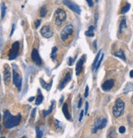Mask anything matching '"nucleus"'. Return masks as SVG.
<instances>
[{
  "mask_svg": "<svg viewBox=\"0 0 133 138\" xmlns=\"http://www.w3.org/2000/svg\"><path fill=\"white\" fill-rule=\"evenodd\" d=\"M21 115L20 114H17V116H12L8 110H6L4 112L3 123L4 127L6 128H8V129H10V128H12L16 126H17L21 123Z\"/></svg>",
  "mask_w": 133,
  "mask_h": 138,
  "instance_id": "nucleus-1",
  "label": "nucleus"
},
{
  "mask_svg": "<svg viewBox=\"0 0 133 138\" xmlns=\"http://www.w3.org/2000/svg\"><path fill=\"white\" fill-rule=\"evenodd\" d=\"M125 108V104L123 100L120 98L117 99L114 103L113 108V114L115 117H119L121 115H123Z\"/></svg>",
  "mask_w": 133,
  "mask_h": 138,
  "instance_id": "nucleus-2",
  "label": "nucleus"
},
{
  "mask_svg": "<svg viewBox=\"0 0 133 138\" xmlns=\"http://www.w3.org/2000/svg\"><path fill=\"white\" fill-rule=\"evenodd\" d=\"M17 67L15 64H12V81H13V84L16 86L18 88L19 90H21V84H22V80L21 77L20 76L18 71H17Z\"/></svg>",
  "mask_w": 133,
  "mask_h": 138,
  "instance_id": "nucleus-3",
  "label": "nucleus"
},
{
  "mask_svg": "<svg viewBox=\"0 0 133 138\" xmlns=\"http://www.w3.org/2000/svg\"><path fill=\"white\" fill-rule=\"evenodd\" d=\"M67 14L64 10L61 8L57 9L55 12V25L57 26H60L62 24V22L66 21Z\"/></svg>",
  "mask_w": 133,
  "mask_h": 138,
  "instance_id": "nucleus-4",
  "label": "nucleus"
},
{
  "mask_svg": "<svg viewBox=\"0 0 133 138\" xmlns=\"http://www.w3.org/2000/svg\"><path fill=\"white\" fill-rule=\"evenodd\" d=\"M73 32V26L72 24L67 25L66 26L62 29V31L60 33V38L62 41H66V40L70 37V35Z\"/></svg>",
  "mask_w": 133,
  "mask_h": 138,
  "instance_id": "nucleus-5",
  "label": "nucleus"
},
{
  "mask_svg": "<svg viewBox=\"0 0 133 138\" xmlns=\"http://www.w3.org/2000/svg\"><path fill=\"white\" fill-rule=\"evenodd\" d=\"M106 125H107V119L105 117H100V118H98L94 124L92 133H96L98 132V130L104 128Z\"/></svg>",
  "mask_w": 133,
  "mask_h": 138,
  "instance_id": "nucleus-6",
  "label": "nucleus"
},
{
  "mask_svg": "<svg viewBox=\"0 0 133 138\" xmlns=\"http://www.w3.org/2000/svg\"><path fill=\"white\" fill-rule=\"evenodd\" d=\"M19 52V42L16 41L12 44V46L11 48L9 53H8V59L9 60H14L18 55Z\"/></svg>",
  "mask_w": 133,
  "mask_h": 138,
  "instance_id": "nucleus-7",
  "label": "nucleus"
},
{
  "mask_svg": "<svg viewBox=\"0 0 133 138\" xmlns=\"http://www.w3.org/2000/svg\"><path fill=\"white\" fill-rule=\"evenodd\" d=\"M63 3L67 7V8H69L71 10H72L73 12H76L77 14H80L81 12H82L80 7H79L76 3H74L73 2H71V1H69V0H63Z\"/></svg>",
  "mask_w": 133,
  "mask_h": 138,
  "instance_id": "nucleus-8",
  "label": "nucleus"
},
{
  "mask_svg": "<svg viewBox=\"0 0 133 138\" xmlns=\"http://www.w3.org/2000/svg\"><path fill=\"white\" fill-rule=\"evenodd\" d=\"M31 58H32L33 62L35 63L38 66H41L42 65V59L40 56L39 51L36 49H34L31 53Z\"/></svg>",
  "mask_w": 133,
  "mask_h": 138,
  "instance_id": "nucleus-9",
  "label": "nucleus"
},
{
  "mask_svg": "<svg viewBox=\"0 0 133 138\" xmlns=\"http://www.w3.org/2000/svg\"><path fill=\"white\" fill-rule=\"evenodd\" d=\"M71 79H72V72H67L66 73V75H65V76H64L63 80L61 81L59 85H58V89H59L60 90H62L65 86H66V85L67 84V83L71 81Z\"/></svg>",
  "mask_w": 133,
  "mask_h": 138,
  "instance_id": "nucleus-10",
  "label": "nucleus"
},
{
  "mask_svg": "<svg viewBox=\"0 0 133 138\" xmlns=\"http://www.w3.org/2000/svg\"><path fill=\"white\" fill-rule=\"evenodd\" d=\"M40 33L44 36V38H50L53 36V31H52L50 26H44L42 27V29L40 30Z\"/></svg>",
  "mask_w": 133,
  "mask_h": 138,
  "instance_id": "nucleus-11",
  "label": "nucleus"
},
{
  "mask_svg": "<svg viewBox=\"0 0 133 138\" xmlns=\"http://www.w3.org/2000/svg\"><path fill=\"white\" fill-rule=\"evenodd\" d=\"M85 59V55H83L82 57L78 60V62L76 63V76H79L81 74V72H82Z\"/></svg>",
  "mask_w": 133,
  "mask_h": 138,
  "instance_id": "nucleus-12",
  "label": "nucleus"
},
{
  "mask_svg": "<svg viewBox=\"0 0 133 138\" xmlns=\"http://www.w3.org/2000/svg\"><path fill=\"white\" fill-rule=\"evenodd\" d=\"M113 85H114V80L110 79V80L104 81L102 84V86L101 87H102V90H104V91H109L113 87Z\"/></svg>",
  "mask_w": 133,
  "mask_h": 138,
  "instance_id": "nucleus-13",
  "label": "nucleus"
},
{
  "mask_svg": "<svg viewBox=\"0 0 133 138\" xmlns=\"http://www.w3.org/2000/svg\"><path fill=\"white\" fill-rule=\"evenodd\" d=\"M3 80H4L5 84L7 85L9 83V81L11 80V72L7 66L5 67V68H4V72H3Z\"/></svg>",
  "mask_w": 133,
  "mask_h": 138,
  "instance_id": "nucleus-14",
  "label": "nucleus"
},
{
  "mask_svg": "<svg viewBox=\"0 0 133 138\" xmlns=\"http://www.w3.org/2000/svg\"><path fill=\"white\" fill-rule=\"evenodd\" d=\"M40 85H42V87L44 88V89H45L46 90H48V91L50 90L52 85H53V79H52L49 83H46L45 81H44V80H43V78H40Z\"/></svg>",
  "mask_w": 133,
  "mask_h": 138,
  "instance_id": "nucleus-15",
  "label": "nucleus"
},
{
  "mask_svg": "<svg viewBox=\"0 0 133 138\" xmlns=\"http://www.w3.org/2000/svg\"><path fill=\"white\" fill-rule=\"evenodd\" d=\"M62 113H63V115L65 116V117L67 119V120H70L71 119V115L69 114V110H68V105L67 104H64L63 106H62Z\"/></svg>",
  "mask_w": 133,
  "mask_h": 138,
  "instance_id": "nucleus-16",
  "label": "nucleus"
},
{
  "mask_svg": "<svg viewBox=\"0 0 133 138\" xmlns=\"http://www.w3.org/2000/svg\"><path fill=\"white\" fill-rule=\"evenodd\" d=\"M131 91H133V83H127L126 85V86L124 87V90H123V93L124 94H127L128 92H131Z\"/></svg>",
  "mask_w": 133,
  "mask_h": 138,
  "instance_id": "nucleus-17",
  "label": "nucleus"
},
{
  "mask_svg": "<svg viewBox=\"0 0 133 138\" xmlns=\"http://www.w3.org/2000/svg\"><path fill=\"white\" fill-rule=\"evenodd\" d=\"M53 107H54V100L52 101L50 107L49 108V109H48V110H44V111H43V114H44V117L48 116V115H49V114H50V113H51L52 111H53Z\"/></svg>",
  "mask_w": 133,
  "mask_h": 138,
  "instance_id": "nucleus-18",
  "label": "nucleus"
},
{
  "mask_svg": "<svg viewBox=\"0 0 133 138\" xmlns=\"http://www.w3.org/2000/svg\"><path fill=\"white\" fill-rule=\"evenodd\" d=\"M38 93H39V95H38V96H37L36 100H35V105H40V104L42 103L43 99H44V96H42V94H41V91H40V90H38Z\"/></svg>",
  "mask_w": 133,
  "mask_h": 138,
  "instance_id": "nucleus-19",
  "label": "nucleus"
},
{
  "mask_svg": "<svg viewBox=\"0 0 133 138\" xmlns=\"http://www.w3.org/2000/svg\"><path fill=\"white\" fill-rule=\"evenodd\" d=\"M114 55L116 56V57H118V58H120L121 59H123V60H124V61L126 60L125 54H124L123 51L122 50V49H118V50L117 51V52H115V53H114Z\"/></svg>",
  "mask_w": 133,
  "mask_h": 138,
  "instance_id": "nucleus-20",
  "label": "nucleus"
},
{
  "mask_svg": "<svg viewBox=\"0 0 133 138\" xmlns=\"http://www.w3.org/2000/svg\"><path fill=\"white\" fill-rule=\"evenodd\" d=\"M126 27H127V24H126V19L125 18H123V20H122L121 23H120V26H119V32L122 33L123 32V31L124 29H126Z\"/></svg>",
  "mask_w": 133,
  "mask_h": 138,
  "instance_id": "nucleus-21",
  "label": "nucleus"
},
{
  "mask_svg": "<svg viewBox=\"0 0 133 138\" xmlns=\"http://www.w3.org/2000/svg\"><path fill=\"white\" fill-rule=\"evenodd\" d=\"M103 53H101V55H100V58H99V60H98V62L96 63V64H95V66H94V67L92 70H93V72L95 71L96 69H98L99 68V67L100 66V64H101V63H102V61H103Z\"/></svg>",
  "mask_w": 133,
  "mask_h": 138,
  "instance_id": "nucleus-22",
  "label": "nucleus"
},
{
  "mask_svg": "<svg viewBox=\"0 0 133 138\" xmlns=\"http://www.w3.org/2000/svg\"><path fill=\"white\" fill-rule=\"evenodd\" d=\"M57 51H58V48L57 47H53V49H52V52H51V58L53 61L55 60L56 58V56H57Z\"/></svg>",
  "mask_w": 133,
  "mask_h": 138,
  "instance_id": "nucleus-23",
  "label": "nucleus"
},
{
  "mask_svg": "<svg viewBox=\"0 0 133 138\" xmlns=\"http://www.w3.org/2000/svg\"><path fill=\"white\" fill-rule=\"evenodd\" d=\"M5 13H6V6L4 3H1V19H3L5 17Z\"/></svg>",
  "mask_w": 133,
  "mask_h": 138,
  "instance_id": "nucleus-24",
  "label": "nucleus"
},
{
  "mask_svg": "<svg viewBox=\"0 0 133 138\" xmlns=\"http://www.w3.org/2000/svg\"><path fill=\"white\" fill-rule=\"evenodd\" d=\"M130 8H131V4H130V3H127V4H126V5L123 8V9H122L121 13H122V14H125V13H127L128 11H129Z\"/></svg>",
  "mask_w": 133,
  "mask_h": 138,
  "instance_id": "nucleus-25",
  "label": "nucleus"
},
{
  "mask_svg": "<svg viewBox=\"0 0 133 138\" xmlns=\"http://www.w3.org/2000/svg\"><path fill=\"white\" fill-rule=\"evenodd\" d=\"M101 53H102V50H100L99 51V53H97V55H96V57H95V58H94V63H93V65H92V69L94 68V66H95V64H96V63L98 62V60H99V58H100V55H101Z\"/></svg>",
  "mask_w": 133,
  "mask_h": 138,
  "instance_id": "nucleus-26",
  "label": "nucleus"
},
{
  "mask_svg": "<svg viewBox=\"0 0 133 138\" xmlns=\"http://www.w3.org/2000/svg\"><path fill=\"white\" fill-rule=\"evenodd\" d=\"M47 14V8L45 6L42 7L41 9H40V17H44Z\"/></svg>",
  "mask_w": 133,
  "mask_h": 138,
  "instance_id": "nucleus-27",
  "label": "nucleus"
},
{
  "mask_svg": "<svg viewBox=\"0 0 133 138\" xmlns=\"http://www.w3.org/2000/svg\"><path fill=\"white\" fill-rule=\"evenodd\" d=\"M35 132H36V137L37 138H41L43 137V132L40 129V127H35Z\"/></svg>",
  "mask_w": 133,
  "mask_h": 138,
  "instance_id": "nucleus-28",
  "label": "nucleus"
},
{
  "mask_svg": "<svg viewBox=\"0 0 133 138\" xmlns=\"http://www.w3.org/2000/svg\"><path fill=\"white\" fill-rule=\"evenodd\" d=\"M85 35H86V36H90V37H94V31L88 30L87 31H85Z\"/></svg>",
  "mask_w": 133,
  "mask_h": 138,
  "instance_id": "nucleus-29",
  "label": "nucleus"
},
{
  "mask_svg": "<svg viewBox=\"0 0 133 138\" xmlns=\"http://www.w3.org/2000/svg\"><path fill=\"white\" fill-rule=\"evenodd\" d=\"M118 132L121 133V134H123L124 132H126V127L124 126H122L119 127V129H118Z\"/></svg>",
  "mask_w": 133,
  "mask_h": 138,
  "instance_id": "nucleus-30",
  "label": "nucleus"
},
{
  "mask_svg": "<svg viewBox=\"0 0 133 138\" xmlns=\"http://www.w3.org/2000/svg\"><path fill=\"white\" fill-rule=\"evenodd\" d=\"M86 2L88 3V5H89L91 8L94 6V3H93V0H86Z\"/></svg>",
  "mask_w": 133,
  "mask_h": 138,
  "instance_id": "nucleus-31",
  "label": "nucleus"
},
{
  "mask_svg": "<svg viewBox=\"0 0 133 138\" xmlns=\"http://www.w3.org/2000/svg\"><path fill=\"white\" fill-rule=\"evenodd\" d=\"M88 94H89V86L86 85V86H85V98L88 96Z\"/></svg>",
  "mask_w": 133,
  "mask_h": 138,
  "instance_id": "nucleus-32",
  "label": "nucleus"
},
{
  "mask_svg": "<svg viewBox=\"0 0 133 138\" xmlns=\"http://www.w3.org/2000/svg\"><path fill=\"white\" fill-rule=\"evenodd\" d=\"M84 114H85L84 110H82V111H81V114H80V117H79V121L80 122L82 120V117L84 116Z\"/></svg>",
  "mask_w": 133,
  "mask_h": 138,
  "instance_id": "nucleus-33",
  "label": "nucleus"
},
{
  "mask_svg": "<svg viewBox=\"0 0 133 138\" xmlns=\"http://www.w3.org/2000/svg\"><path fill=\"white\" fill-rule=\"evenodd\" d=\"M73 61H74V59L72 58H68V65H69V66H72V65Z\"/></svg>",
  "mask_w": 133,
  "mask_h": 138,
  "instance_id": "nucleus-34",
  "label": "nucleus"
},
{
  "mask_svg": "<svg viewBox=\"0 0 133 138\" xmlns=\"http://www.w3.org/2000/svg\"><path fill=\"white\" fill-rule=\"evenodd\" d=\"M35 111H36V109L35 108H34L33 111H32V114H31V116H32V118H31V121H33L34 119H35Z\"/></svg>",
  "mask_w": 133,
  "mask_h": 138,
  "instance_id": "nucleus-35",
  "label": "nucleus"
},
{
  "mask_svg": "<svg viewBox=\"0 0 133 138\" xmlns=\"http://www.w3.org/2000/svg\"><path fill=\"white\" fill-rule=\"evenodd\" d=\"M88 109H89V104H88V102H85V114H87L88 113Z\"/></svg>",
  "mask_w": 133,
  "mask_h": 138,
  "instance_id": "nucleus-36",
  "label": "nucleus"
},
{
  "mask_svg": "<svg viewBox=\"0 0 133 138\" xmlns=\"http://www.w3.org/2000/svg\"><path fill=\"white\" fill-rule=\"evenodd\" d=\"M40 23H41V20H37V21H35V27H36V28H38V27L40 26Z\"/></svg>",
  "mask_w": 133,
  "mask_h": 138,
  "instance_id": "nucleus-37",
  "label": "nucleus"
},
{
  "mask_svg": "<svg viewBox=\"0 0 133 138\" xmlns=\"http://www.w3.org/2000/svg\"><path fill=\"white\" fill-rule=\"evenodd\" d=\"M82 99L81 98L80 99H79V103H78V105H77V107H78L79 108L82 107Z\"/></svg>",
  "mask_w": 133,
  "mask_h": 138,
  "instance_id": "nucleus-38",
  "label": "nucleus"
},
{
  "mask_svg": "<svg viewBox=\"0 0 133 138\" xmlns=\"http://www.w3.org/2000/svg\"><path fill=\"white\" fill-rule=\"evenodd\" d=\"M15 24H13L12 25V31H11V34H10V35L12 36V34H13V32H14V31H15Z\"/></svg>",
  "mask_w": 133,
  "mask_h": 138,
  "instance_id": "nucleus-39",
  "label": "nucleus"
},
{
  "mask_svg": "<svg viewBox=\"0 0 133 138\" xmlns=\"http://www.w3.org/2000/svg\"><path fill=\"white\" fill-rule=\"evenodd\" d=\"M62 101H63V96L61 97V99H60V100H59V104H60V105H62Z\"/></svg>",
  "mask_w": 133,
  "mask_h": 138,
  "instance_id": "nucleus-40",
  "label": "nucleus"
},
{
  "mask_svg": "<svg viewBox=\"0 0 133 138\" xmlns=\"http://www.w3.org/2000/svg\"><path fill=\"white\" fill-rule=\"evenodd\" d=\"M89 30L94 31V26H91L89 27Z\"/></svg>",
  "mask_w": 133,
  "mask_h": 138,
  "instance_id": "nucleus-41",
  "label": "nucleus"
},
{
  "mask_svg": "<svg viewBox=\"0 0 133 138\" xmlns=\"http://www.w3.org/2000/svg\"><path fill=\"white\" fill-rule=\"evenodd\" d=\"M130 76L132 78H133V70H132V71L130 72Z\"/></svg>",
  "mask_w": 133,
  "mask_h": 138,
  "instance_id": "nucleus-42",
  "label": "nucleus"
},
{
  "mask_svg": "<svg viewBox=\"0 0 133 138\" xmlns=\"http://www.w3.org/2000/svg\"><path fill=\"white\" fill-rule=\"evenodd\" d=\"M34 99H35V98H34V97H31V98L28 99V101H30V102H31V101H33Z\"/></svg>",
  "mask_w": 133,
  "mask_h": 138,
  "instance_id": "nucleus-43",
  "label": "nucleus"
},
{
  "mask_svg": "<svg viewBox=\"0 0 133 138\" xmlns=\"http://www.w3.org/2000/svg\"><path fill=\"white\" fill-rule=\"evenodd\" d=\"M96 43L97 42H96V40H95V41L94 42V49H97V44H96Z\"/></svg>",
  "mask_w": 133,
  "mask_h": 138,
  "instance_id": "nucleus-44",
  "label": "nucleus"
},
{
  "mask_svg": "<svg viewBox=\"0 0 133 138\" xmlns=\"http://www.w3.org/2000/svg\"><path fill=\"white\" fill-rule=\"evenodd\" d=\"M132 105H133V96L132 97Z\"/></svg>",
  "mask_w": 133,
  "mask_h": 138,
  "instance_id": "nucleus-45",
  "label": "nucleus"
},
{
  "mask_svg": "<svg viewBox=\"0 0 133 138\" xmlns=\"http://www.w3.org/2000/svg\"><path fill=\"white\" fill-rule=\"evenodd\" d=\"M96 2H99V0H96Z\"/></svg>",
  "mask_w": 133,
  "mask_h": 138,
  "instance_id": "nucleus-46",
  "label": "nucleus"
}]
</instances>
